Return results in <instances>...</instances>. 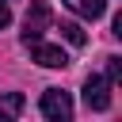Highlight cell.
I'll return each mask as SVG.
<instances>
[{
  "instance_id": "1",
  "label": "cell",
  "mask_w": 122,
  "mask_h": 122,
  "mask_svg": "<svg viewBox=\"0 0 122 122\" xmlns=\"http://www.w3.org/2000/svg\"><path fill=\"white\" fill-rule=\"evenodd\" d=\"M42 114L53 118V122L72 118V99H69V92H61V88H46V92H42Z\"/></svg>"
},
{
  "instance_id": "2",
  "label": "cell",
  "mask_w": 122,
  "mask_h": 122,
  "mask_svg": "<svg viewBox=\"0 0 122 122\" xmlns=\"http://www.w3.org/2000/svg\"><path fill=\"white\" fill-rule=\"evenodd\" d=\"M27 46H30V57H34L42 69H65V65H69V57H65L61 46H50V42H42V38H30Z\"/></svg>"
},
{
  "instance_id": "3",
  "label": "cell",
  "mask_w": 122,
  "mask_h": 122,
  "mask_svg": "<svg viewBox=\"0 0 122 122\" xmlns=\"http://www.w3.org/2000/svg\"><path fill=\"white\" fill-rule=\"evenodd\" d=\"M84 103L92 111H107L111 107V80L107 76H88L84 80Z\"/></svg>"
},
{
  "instance_id": "4",
  "label": "cell",
  "mask_w": 122,
  "mask_h": 122,
  "mask_svg": "<svg viewBox=\"0 0 122 122\" xmlns=\"http://www.w3.org/2000/svg\"><path fill=\"white\" fill-rule=\"evenodd\" d=\"M50 19H53V15H50V4H46V0H34L30 11H27V23H23V27H27V30H23V42L42 38V30L50 27Z\"/></svg>"
},
{
  "instance_id": "5",
  "label": "cell",
  "mask_w": 122,
  "mask_h": 122,
  "mask_svg": "<svg viewBox=\"0 0 122 122\" xmlns=\"http://www.w3.org/2000/svg\"><path fill=\"white\" fill-rule=\"evenodd\" d=\"M65 8H69V11H76V15H84V19H99V15L107 11V4H103V0H65Z\"/></svg>"
},
{
  "instance_id": "6",
  "label": "cell",
  "mask_w": 122,
  "mask_h": 122,
  "mask_svg": "<svg viewBox=\"0 0 122 122\" xmlns=\"http://www.w3.org/2000/svg\"><path fill=\"white\" fill-rule=\"evenodd\" d=\"M19 111H23V95H19V92H8V95H0V122H11Z\"/></svg>"
},
{
  "instance_id": "7",
  "label": "cell",
  "mask_w": 122,
  "mask_h": 122,
  "mask_svg": "<svg viewBox=\"0 0 122 122\" xmlns=\"http://www.w3.org/2000/svg\"><path fill=\"white\" fill-rule=\"evenodd\" d=\"M61 34H65L72 46H84V42H88V34L80 30V23H61Z\"/></svg>"
},
{
  "instance_id": "8",
  "label": "cell",
  "mask_w": 122,
  "mask_h": 122,
  "mask_svg": "<svg viewBox=\"0 0 122 122\" xmlns=\"http://www.w3.org/2000/svg\"><path fill=\"white\" fill-rule=\"evenodd\" d=\"M118 76H122V57H107V80L114 84Z\"/></svg>"
},
{
  "instance_id": "9",
  "label": "cell",
  "mask_w": 122,
  "mask_h": 122,
  "mask_svg": "<svg viewBox=\"0 0 122 122\" xmlns=\"http://www.w3.org/2000/svg\"><path fill=\"white\" fill-rule=\"evenodd\" d=\"M8 23H11V11H8V4H4V0H0V30H4V27H8Z\"/></svg>"
}]
</instances>
